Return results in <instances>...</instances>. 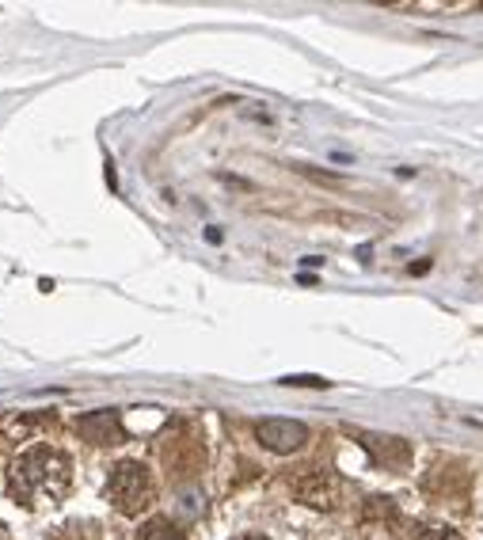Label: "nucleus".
Listing matches in <instances>:
<instances>
[{
  "mask_svg": "<svg viewBox=\"0 0 483 540\" xmlns=\"http://www.w3.org/2000/svg\"><path fill=\"white\" fill-rule=\"evenodd\" d=\"M73 483V461L58 445H31L8 468V495L20 506L61 502Z\"/></svg>",
  "mask_w": 483,
  "mask_h": 540,
  "instance_id": "obj_1",
  "label": "nucleus"
},
{
  "mask_svg": "<svg viewBox=\"0 0 483 540\" xmlns=\"http://www.w3.org/2000/svg\"><path fill=\"white\" fill-rule=\"evenodd\" d=\"M107 499H111V506H115L118 514H126V518L141 514V510L153 502V476H149V468L141 461L115 464V472H111V480H107Z\"/></svg>",
  "mask_w": 483,
  "mask_h": 540,
  "instance_id": "obj_2",
  "label": "nucleus"
},
{
  "mask_svg": "<svg viewBox=\"0 0 483 540\" xmlns=\"http://www.w3.org/2000/svg\"><path fill=\"white\" fill-rule=\"evenodd\" d=\"M255 438L271 453H293V449H301L309 442V426L293 423V419H263L255 426Z\"/></svg>",
  "mask_w": 483,
  "mask_h": 540,
  "instance_id": "obj_3",
  "label": "nucleus"
},
{
  "mask_svg": "<svg viewBox=\"0 0 483 540\" xmlns=\"http://www.w3.org/2000/svg\"><path fill=\"white\" fill-rule=\"evenodd\" d=\"M80 438H88L92 445H115L122 442V423H118V411H88L77 419Z\"/></svg>",
  "mask_w": 483,
  "mask_h": 540,
  "instance_id": "obj_4",
  "label": "nucleus"
},
{
  "mask_svg": "<svg viewBox=\"0 0 483 540\" xmlns=\"http://www.w3.org/2000/svg\"><path fill=\"white\" fill-rule=\"evenodd\" d=\"M339 480L335 476H328V472H316V476H309V480L297 483V495H301V502H309V506H324V510H331L335 502H339Z\"/></svg>",
  "mask_w": 483,
  "mask_h": 540,
  "instance_id": "obj_5",
  "label": "nucleus"
},
{
  "mask_svg": "<svg viewBox=\"0 0 483 540\" xmlns=\"http://www.w3.org/2000/svg\"><path fill=\"white\" fill-rule=\"evenodd\" d=\"M366 445H369V453L385 464V468H400V464L407 461V445L400 442V438H377V434H369Z\"/></svg>",
  "mask_w": 483,
  "mask_h": 540,
  "instance_id": "obj_6",
  "label": "nucleus"
},
{
  "mask_svg": "<svg viewBox=\"0 0 483 540\" xmlns=\"http://www.w3.org/2000/svg\"><path fill=\"white\" fill-rule=\"evenodd\" d=\"M137 540H187V537H183V529H175L168 518H153L141 525Z\"/></svg>",
  "mask_w": 483,
  "mask_h": 540,
  "instance_id": "obj_7",
  "label": "nucleus"
},
{
  "mask_svg": "<svg viewBox=\"0 0 483 540\" xmlns=\"http://www.w3.org/2000/svg\"><path fill=\"white\" fill-rule=\"evenodd\" d=\"M419 540H461L457 533H449V529H426Z\"/></svg>",
  "mask_w": 483,
  "mask_h": 540,
  "instance_id": "obj_8",
  "label": "nucleus"
}]
</instances>
